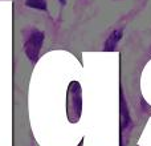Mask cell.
Returning <instances> with one entry per match:
<instances>
[{
    "label": "cell",
    "mask_w": 151,
    "mask_h": 146,
    "mask_svg": "<svg viewBox=\"0 0 151 146\" xmlns=\"http://www.w3.org/2000/svg\"><path fill=\"white\" fill-rule=\"evenodd\" d=\"M42 44H44V32L40 29H32L24 43V52L31 63L35 64L37 61Z\"/></svg>",
    "instance_id": "6da1fadb"
},
{
    "label": "cell",
    "mask_w": 151,
    "mask_h": 146,
    "mask_svg": "<svg viewBox=\"0 0 151 146\" xmlns=\"http://www.w3.org/2000/svg\"><path fill=\"white\" fill-rule=\"evenodd\" d=\"M82 110V96L81 86L77 81L70 82L68 89V113L70 116V121H77Z\"/></svg>",
    "instance_id": "7a4b0ae2"
},
{
    "label": "cell",
    "mask_w": 151,
    "mask_h": 146,
    "mask_svg": "<svg viewBox=\"0 0 151 146\" xmlns=\"http://www.w3.org/2000/svg\"><path fill=\"white\" fill-rule=\"evenodd\" d=\"M122 36H123L122 29H115V31L106 39V41H105V47H104L105 52H113V51L117 48L118 43L121 41Z\"/></svg>",
    "instance_id": "3957f363"
},
{
    "label": "cell",
    "mask_w": 151,
    "mask_h": 146,
    "mask_svg": "<svg viewBox=\"0 0 151 146\" xmlns=\"http://www.w3.org/2000/svg\"><path fill=\"white\" fill-rule=\"evenodd\" d=\"M121 125H122V130L127 129L129 126L131 125V120H130V113H129L127 105H126L125 97H123L122 92H121Z\"/></svg>",
    "instance_id": "277c9868"
},
{
    "label": "cell",
    "mask_w": 151,
    "mask_h": 146,
    "mask_svg": "<svg viewBox=\"0 0 151 146\" xmlns=\"http://www.w3.org/2000/svg\"><path fill=\"white\" fill-rule=\"evenodd\" d=\"M25 5L32 9L37 11H47V0H25Z\"/></svg>",
    "instance_id": "5b68a950"
},
{
    "label": "cell",
    "mask_w": 151,
    "mask_h": 146,
    "mask_svg": "<svg viewBox=\"0 0 151 146\" xmlns=\"http://www.w3.org/2000/svg\"><path fill=\"white\" fill-rule=\"evenodd\" d=\"M61 3H65V1H64V0H61Z\"/></svg>",
    "instance_id": "8992f818"
}]
</instances>
